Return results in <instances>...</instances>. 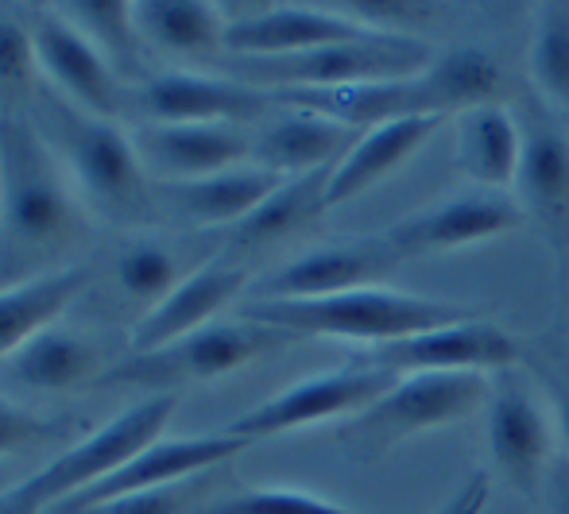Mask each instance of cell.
I'll list each match as a JSON object with an SVG mask.
<instances>
[{
	"instance_id": "1",
	"label": "cell",
	"mask_w": 569,
	"mask_h": 514,
	"mask_svg": "<svg viewBox=\"0 0 569 514\" xmlns=\"http://www.w3.org/2000/svg\"><path fill=\"white\" fill-rule=\"evenodd\" d=\"M86 236V213L36 120L23 109L0 112V291L62 271Z\"/></svg>"
},
{
	"instance_id": "2",
	"label": "cell",
	"mask_w": 569,
	"mask_h": 514,
	"mask_svg": "<svg viewBox=\"0 0 569 514\" xmlns=\"http://www.w3.org/2000/svg\"><path fill=\"white\" fill-rule=\"evenodd\" d=\"M500 85V67L480 47H453L450 54L430 62L422 74L399 78V82H365V85H333V90H276L283 109L315 112V117L338 120L345 128L391 124L411 117H461L465 109L488 104Z\"/></svg>"
},
{
	"instance_id": "3",
	"label": "cell",
	"mask_w": 569,
	"mask_h": 514,
	"mask_svg": "<svg viewBox=\"0 0 569 514\" xmlns=\"http://www.w3.org/2000/svg\"><path fill=\"white\" fill-rule=\"evenodd\" d=\"M31 120L51 143L54 155L67 159L70 174L101 216L113 224H151L159 216L156 182L143 171L136 143L106 117L78 109L51 82H39L31 98Z\"/></svg>"
},
{
	"instance_id": "4",
	"label": "cell",
	"mask_w": 569,
	"mask_h": 514,
	"mask_svg": "<svg viewBox=\"0 0 569 514\" xmlns=\"http://www.w3.org/2000/svg\"><path fill=\"white\" fill-rule=\"evenodd\" d=\"M240 318L268 329H283L299 341L341 336V341L391 344L403 336L430 333V329L472 321V310L438 299H419V294H399L388 286H365V291L326 294V299H252L240 306Z\"/></svg>"
},
{
	"instance_id": "5",
	"label": "cell",
	"mask_w": 569,
	"mask_h": 514,
	"mask_svg": "<svg viewBox=\"0 0 569 514\" xmlns=\"http://www.w3.org/2000/svg\"><path fill=\"white\" fill-rule=\"evenodd\" d=\"M430 47L403 31H368L352 43L318 47L279 59H229V78L256 90H333V85L399 82L430 67Z\"/></svg>"
},
{
	"instance_id": "6",
	"label": "cell",
	"mask_w": 569,
	"mask_h": 514,
	"mask_svg": "<svg viewBox=\"0 0 569 514\" xmlns=\"http://www.w3.org/2000/svg\"><path fill=\"white\" fill-rule=\"evenodd\" d=\"M299 336L283 333V329L256 325V321H213V325L187 333L179 341L163 344L156 352H132L128 360L106 367L93 387H136L151 391V395H179L187 383L218 380L237 367L263 360L271 352L287 349Z\"/></svg>"
},
{
	"instance_id": "7",
	"label": "cell",
	"mask_w": 569,
	"mask_h": 514,
	"mask_svg": "<svg viewBox=\"0 0 569 514\" xmlns=\"http://www.w3.org/2000/svg\"><path fill=\"white\" fill-rule=\"evenodd\" d=\"M488 399V383L480 372H422L399 375V383L372 406L352 414L338 430L345 453L357 461H372L388 449L403 445L438 425H450Z\"/></svg>"
},
{
	"instance_id": "8",
	"label": "cell",
	"mask_w": 569,
	"mask_h": 514,
	"mask_svg": "<svg viewBox=\"0 0 569 514\" xmlns=\"http://www.w3.org/2000/svg\"><path fill=\"white\" fill-rule=\"evenodd\" d=\"M179 395H148L136 406H128L124 414L113 417L109 425H101L98 433L82 441V445L67 449L62 456H54L51 464L23 480L28 495L39 507H54V503L70 500L82 487L98 484V480L113 476L117 468H124L136 453H143L148 445H156L163 425L171 422Z\"/></svg>"
},
{
	"instance_id": "9",
	"label": "cell",
	"mask_w": 569,
	"mask_h": 514,
	"mask_svg": "<svg viewBox=\"0 0 569 514\" xmlns=\"http://www.w3.org/2000/svg\"><path fill=\"white\" fill-rule=\"evenodd\" d=\"M396 383H399L396 372H383V367L357 360V364L338 367V372L310 375V380L291 383V387H283L279 395H271L268 403L232 417L226 425V433L256 445L260 437L302 430V425L326 422V417H341V414L352 417L365 411V406H372L380 395H388Z\"/></svg>"
},
{
	"instance_id": "10",
	"label": "cell",
	"mask_w": 569,
	"mask_h": 514,
	"mask_svg": "<svg viewBox=\"0 0 569 514\" xmlns=\"http://www.w3.org/2000/svg\"><path fill=\"white\" fill-rule=\"evenodd\" d=\"M124 109L143 112L148 124H237L279 112L283 104L268 90L237 78L194 74V70H159L132 85Z\"/></svg>"
},
{
	"instance_id": "11",
	"label": "cell",
	"mask_w": 569,
	"mask_h": 514,
	"mask_svg": "<svg viewBox=\"0 0 569 514\" xmlns=\"http://www.w3.org/2000/svg\"><path fill=\"white\" fill-rule=\"evenodd\" d=\"M20 20L31 36V47H36L39 70L47 74V82L59 85L62 98L106 120L124 109L128 93L120 90L117 70L109 67L106 54H101L74 23L62 20L59 8L28 4V8H20Z\"/></svg>"
},
{
	"instance_id": "12",
	"label": "cell",
	"mask_w": 569,
	"mask_h": 514,
	"mask_svg": "<svg viewBox=\"0 0 569 514\" xmlns=\"http://www.w3.org/2000/svg\"><path fill=\"white\" fill-rule=\"evenodd\" d=\"M248 445H252V441L232 437V433H226V430L206 433V437H174V441L159 437L156 445H148L143 453H136L124 468H117L113 476L82 487V492H74L70 500L54 503L51 511L54 514H82L90 507H101V503H109V500H120V495L179 484V480L213 472L218 464H226L229 456L244 453Z\"/></svg>"
},
{
	"instance_id": "13",
	"label": "cell",
	"mask_w": 569,
	"mask_h": 514,
	"mask_svg": "<svg viewBox=\"0 0 569 514\" xmlns=\"http://www.w3.org/2000/svg\"><path fill=\"white\" fill-rule=\"evenodd\" d=\"M519 221H523V205L511 202L508 194H500V190H472V194L446 198L442 205H430L415 216H403L391 229H383V240H388L399 260H415V255L480 244L488 236L519 229Z\"/></svg>"
},
{
	"instance_id": "14",
	"label": "cell",
	"mask_w": 569,
	"mask_h": 514,
	"mask_svg": "<svg viewBox=\"0 0 569 514\" xmlns=\"http://www.w3.org/2000/svg\"><path fill=\"white\" fill-rule=\"evenodd\" d=\"M365 364H376L396 375H422V372H492L519 360V344L492 321H461V325L430 329L403 341L376 344Z\"/></svg>"
},
{
	"instance_id": "15",
	"label": "cell",
	"mask_w": 569,
	"mask_h": 514,
	"mask_svg": "<svg viewBox=\"0 0 569 514\" xmlns=\"http://www.w3.org/2000/svg\"><path fill=\"white\" fill-rule=\"evenodd\" d=\"M399 263L403 260L391 252L383 232L357 236L349 244L315 248L291 260L256 286V299H326V294L365 291V286L383 283Z\"/></svg>"
},
{
	"instance_id": "16",
	"label": "cell",
	"mask_w": 569,
	"mask_h": 514,
	"mask_svg": "<svg viewBox=\"0 0 569 514\" xmlns=\"http://www.w3.org/2000/svg\"><path fill=\"white\" fill-rule=\"evenodd\" d=\"M136 155L151 182H190L252 159V135L237 124H143Z\"/></svg>"
},
{
	"instance_id": "17",
	"label": "cell",
	"mask_w": 569,
	"mask_h": 514,
	"mask_svg": "<svg viewBox=\"0 0 569 514\" xmlns=\"http://www.w3.org/2000/svg\"><path fill=\"white\" fill-rule=\"evenodd\" d=\"M360 36H368L360 20H349V16L330 12V8L279 4L268 8V12L244 16V20H229L226 51H232V59H279V54L352 43Z\"/></svg>"
},
{
	"instance_id": "18",
	"label": "cell",
	"mask_w": 569,
	"mask_h": 514,
	"mask_svg": "<svg viewBox=\"0 0 569 514\" xmlns=\"http://www.w3.org/2000/svg\"><path fill=\"white\" fill-rule=\"evenodd\" d=\"M488 453L492 464L523 500H535L542 484V468L550 461L547 414L535 403L527 383L503 380L488 411Z\"/></svg>"
},
{
	"instance_id": "19",
	"label": "cell",
	"mask_w": 569,
	"mask_h": 514,
	"mask_svg": "<svg viewBox=\"0 0 569 514\" xmlns=\"http://www.w3.org/2000/svg\"><path fill=\"white\" fill-rule=\"evenodd\" d=\"M248 271L237 263H210L187 275L156 310H148L132 329V352H156L187 333L213 325L221 310L244 291Z\"/></svg>"
},
{
	"instance_id": "20",
	"label": "cell",
	"mask_w": 569,
	"mask_h": 514,
	"mask_svg": "<svg viewBox=\"0 0 569 514\" xmlns=\"http://www.w3.org/2000/svg\"><path fill=\"white\" fill-rule=\"evenodd\" d=\"M283 174L263 167H232L190 182H156V202L187 224H237L279 190Z\"/></svg>"
},
{
	"instance_id": "21",
	"label": "cell",
	"mask_w": 569,
	"mask_h": 514,
	"mask_svg": "<svg viewBox=\"0 0 569 514\" xmlns=\"http://www.w3.org/2000/svg\"><path fill=\"white\" fill-rule=\"evenodd\" d=\"M365 132L345 128L338 120L315 117V112L287 109L283 117H276L260 135H252V159L263 171H276L283 179L295 174L318 171L326 163H338L357 148V140Z\"/></svg>"
},
{
	"instance_id": "22",
	"label": "cell",
	"mask_w": 569,
	"mask_h": 514,
	"mask_svg": "<svg viewBox=\"0 0 569 514\" xmlns=\"http://www.w3.org/2000/svg\"><path fill=\"white\" fill-rule=\"evenodd\" d=\"M101 352L62 325H47L4 360V383L16 391H70L98 383Z\"/></svg>"
},
{
	"instance_id": "23",
	"label": "cell",
	"mask_w": 569,
	"mask_h": 514,
	"mask_svg": "<svg viewBox=\"0 0 569 514\" xmlns=\"http://www.w3.org/2000/svg\"><path fill=\"white\" fill-rule=\"evenodd\" d=\"M446 124V117H411V120H391V124L368 128L357 140V148L338 163L326 190V209L349 202V198L365 194L368 187L396 171L403 159H411L422 143H430V135Z\"/></svg>"
},
{
	"instance_id": "24",
	"label": "cell",
	"mask_w": 569,
	"mask_h": 514,
	"mask_svg": "<svg viewBox=\"0 0 569 514\" xmlns=\"http://www.w3.org/2000/svg\"><path fill=\"white\" fill-rule=\"evenodd\" d=\"M523 132L500 104H477L457 117V163L485 190H503L516 182Z\"/></svg>"
},
{
	"instance_id": "25",
	"label": "cell",
	"mask_w": 569,
	"mask_h": 514,
	"mask_svg": "<svg viewBox=\"0 0 569 514\" xmlns=\"http://www.w3.org/2000/svg\"><path fill=\"white\" fill-rule=\"evenodd\" d=\"M338 163H326V167H318V171L283 179L268 202H260L244 221L232 224L226 244L232 252H248V248H263V244H271V240H283V236H291V232L307 229L326 209V190H330V179H333V171H338Z\"/></svg>"
},
{
	"instance_id": "26",
	"label": "cell",
	"mask_w": 569,
	"mask_h": 514,
	"mask_svg": "<svg viewBox=\"0 0 569 514\" xmlns=\"http://www.w3.org/2000/svg\"><path fill=\"white\" fill-rule=\"evenodd\" d=\"M98 279L93 263H74L54 275H43L36 283L0 291V360H8L16 349L31 341L39 329H47L86 286Z\"/></svg>"
},
{
	"instance_id": "27",
	"label": "cell",
	"mask_w": 569,
	"mask_h": 514,
	"mask_svg": "<svg viewBox=\"0 0 569 514\" xmlns=\"http://www.w3.org/2000/svg\"><path fill=\"white\" fill-rule=\"evenodd\" d=\"M519 198L542 221L558 224L569 216V135L550 120L523 132V155L516 174Z\"/></svg>"
},
{
	"instance_id": "28",
	"label": "cell",
	"mask_w": 569,
	"mask_h": 514,
	"mask_svg": "<svg viewBox=\"0 0 569 514\" xmlns=\"http://www.w3.org/2000/svg\"><path fill=\"white\" fill-rule=\"evenodd\" d=\"M136 28L148 43L171 54H213L226 47V28L218 4L206 0H143L132 4Z\"/></svg>"
},
{
	"instance_id": "29",
	"label": "cell",
	"mask_w": 569,
	"mask_h": 514,
	"mask_svg": "<svg viewBox=\"0 0 569 514\" xmlns=\"http://www.w3.org/2000/svg\"><path fill=\"white\" fill-rule=\"evenodd\" d=\"M62 16H74V28L98 47L109 59V67L117 70V78H132L143 82V36L136 28L132 4L124 0H74V4H62Z\"/></svg>"
},
{
	"instance_id": "30",
	"label": "cell",
	"mask_w": 569,
	"mask_h": 514,
	"mask_svg": "<svg viewBox=\"0 0 569 514\" xmlns=\"http://www.w3.org/2000/svg\"><path fill=\"white\" fill-rule=\"evenodd\" d=\"M113 275L128 299L151 302V310H156L182 283V263L163 240L140 236V240H128L117 252Z\"/></svg>"
},
{
	"instance_id": "31",
	"label": "cell",
	"mask_w": 569,
	"mask_h": 514,
	"mask_svg": "<svg viewBox=\"0 0 569 514\" xmlns=\"http://www.w3.org/2000/svg\"><path fill=\"white\" fill-rule=\"evenodd\" d=\"M39 62L20 12H0V112L31 104L39 90Z\"/></svg>"
},
{
	"instance_id": "32",
	"label": "cell",
	"mask_w": 569,
	"mask_h": 514,
	"mask_svg": "<svg viewBox=\"0 0 569 514\" xmlns=\"http://www.w3.org/2000/svg\"><path fill=\"white\" fill-rule=\"evenodd\" d=\"M531 70H535V82H539L550 98L569 104V4L566 0H555V4L539 8Z\"/></svg>"
},
{
	"instance_id": "33",
	"label": "cell",
	"mask_w": 569,
	"mask_h": 514,
	"mask_svg": "<svg viewBox=\"0 0 569 514\" xmlns=\"http://www.w3.org/2000/svg\"><path fill=\"white\" fill-rule=\"evenodd\" d=\"M194 514H360L322 495L291 492V487H252V492H232L213 503H202Z\"/></svg>"
},
{
	"instance_id": "34",
	"label": "cell",
	"mask_w": 569,
	"mask_h": 514,
	"mask_svg": "<svg viewBox=\"0 0 569 514\" xmlns=\"http://www.w3.org/2000/svg\"><path fill=\"white\" fill-rule=\"evenodd\" d=\"M210 484H213V472H202V476L179 480V484L120 495V500H109V503H101V507H90L82 514H194L202 507L198 500L210 492Z\"/></svg>"
},
{
	"instance_id": "35",
	"label": "cell",
	"mask_w": 569,
	"mask_h": 514,
	"mask_svg": "<svg viewBox=\"0 0 569 514\" xmlns=\"http://www.w3.org/2000/svg\"><path fill=\"white\" fill-rule=\"evenodd\" d=\"M67 425L59 422H47V417L23 411L20 403L0 395V456L16 453V449H28V445H39L47 437H62Z\"/></svg>"
},
{
	"instance_id": "36",
	"label": "cell",
	"mask_w": 569,
	"mask_h": 514,
	"mask_svg": "<svg viewBox=\"0 0 569 514\" xmlns=\"http://www.w3.org/2000/svg\"><path fill=\"white\" fill-rule=\"evenodd\" d=\"M345 12L360 16V28L383 31L380 23H427L430 16H438L435 4H419V0H352Z\"/></svg>"
},
{
	"instance_id": "37",
	"label": "cell",
	"mask_w": 569,
	"mask_h": 514,
	"mask_svg": "<svg viewBox=\"0 0 569 514\" xmlns=\"http://www.w3.org/2000/svg\"><path fill=\"white\" fill-rule=\"evenodd\" d=\"M488 495H492V484H488V472H472L461 487L442 503L435 514H485Z\"/></svg>"
},
{
	"instance_id": "38",
	"label": "cell",
	"mask_w": 569,
	"mask_h": 514,
	"mask_svg": "<svg viewBox=\"0 0 569 514\" xmlns=\"http://www.w3.org/2000/svg\"><path fill=\"white\" fill-rule=\"evenodd\" d=\"M550 514H569V456L550 464Z\"/></svg>"
},
{
	"instance_id": "39",
	"label": "cell",
	"mask_w": 569,
	"mask_h": 514,
	"mask_svg": "<svg viewBox=\"0 0 569 514\" xmlns=\"http://www.w3.org/2000/svg\"><path fill=\"white\" fill-rule=\"evenodd\" d=\"M0 514H43V507L31 500L28 487L16 484V487H8V492H0Z\"/></svg>"
},
{
	"instance_id": "40",
	"label": "cell",
	"mask_w": 569,
	"mask_h": 514,
	"mask_svg": "<svg viewBox=\"0 0 569 514\" xmlns=\"http://www.w3.org/2000/svg\"><path fill=\"white\" fill-rule=\"evenodd\" d=\"M558 422H562L566 445H569V387H562V395H558Z\"/></svg>"
}]
</instances>
